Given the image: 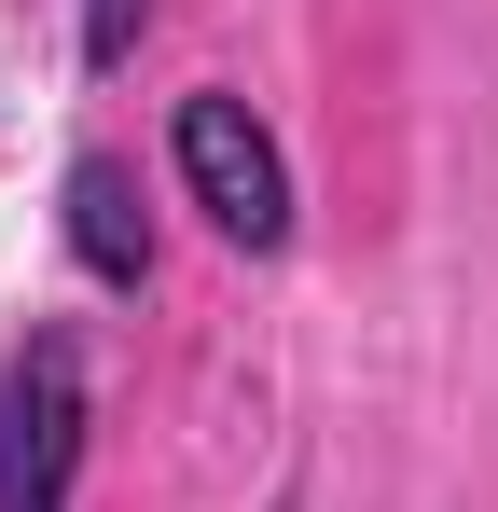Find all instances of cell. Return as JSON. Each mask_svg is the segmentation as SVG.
<instances>
[{
    "instance_id": "obj_3",
    "label": "cell",
    "mask_w": 498,
    "mask_h": 512,
    "mask_svg": "<svg viewBox=\"0 0 498 512\" xmlns=\"http://www.w3.org/2000/svg\"><path fill=\"white\" fill-rule=\"evenodd\" d=\"M70 263L97 291H139L153 277V208H139V167L125 153H70Z\"/></svg>"
},
{
    "instance_id": "obj_4",
    "label": "cell",
    "mask_w": 498,
    "mask_h": 512,
    "mask_svg": "<svg viewBox=\"0 0 498 512\" xmlns=\"http://www.w3.org/2000/svg\"><path fill=\"white\" fill-rule=\"evenodd\" d=\"M139 28H153V0H83V70H125Z\"/></svg>"
},
{
    "instance_id": "obj_1",
    "label": "cell",
    "mask_w": 498,
    "mask_h": 512,
    "mask_svg": "<svg viewBox=\"0 0 498 512\" xmlns=\"http://www.w3.org/2000/svg\"><path fill=\"white\" fill-rule=\"evenodd\" d=\"M166 153H180V194L208 208L222 250H249V263L291 250V153H277V125H263L236 84H194V97H180Z\"/></svg>"
},
{
    "instance_id": "obj_2",
    "label": "cell",
    "mask_w": 498,
    "mask_h": 512,
    "mask_svg": "<svg viewBox=\"0 0 498 512\" xmlns=\"http://www.w3.org/2000/svg\"><path fill=\"white\" fill-rule=\"evenodd\" d=\"M83 333L70 319H28L0 346V512H70L83 485Z\"/></svg>"
},
{
    "instance_id": "obj_5",
    "label": "cell",
    "mask_w": 498,
    "mask_h": 512,
    "mask_svg": "<svg viewBox=\"0 0 498 512\" xmlns=\"http://www.w3.org/2000/svg\"><path fill=\"white\" fill-rule=\"evenodd\" d=\"M263 512H305V499H291V485H277V499H263Z\"/></svg>"
}]
</instances>
